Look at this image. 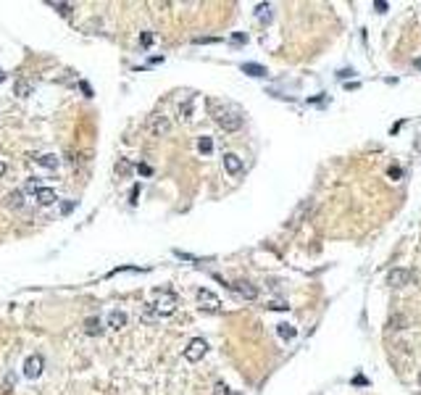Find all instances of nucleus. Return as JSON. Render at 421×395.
I'll use <instances>...</instances> for the list:
<instances>
[{"instance_id": "obj_1", "label": "nucleus", "mask_w": 421, "mask_h": 395, "mask_svg": "<svg viewBox=\"0 0 421 395\" xmlns=\"http://www.w3.org/2000/svg\"><path fill=\"white\" fill-rule=\"evenodd\" d=\"M211 116L216 119V124H219L224 132H240L242 129V114L235 111V108H227L221 103H211Z\"/></svg>"}, {"instance_id": "obj_2", "label": "nucleus", "mask_w": 421, "mask_h": 395, "mask_svg": "<svg viewBox=\"0 0 421 395\" xmlns=\"http://www.w3.org/2000/svg\"><path fill=\"white\" fill-rule=\"evenodd\" d=\"M177 306H179V300H177L174 293H161L158 300L153 303V311L158 314V316H169V314L177 311Z\"/></svg>"}, {"instance_id": "obj_3", "label": "nucleus", "mask_w": 421, "mask_h": 395, "mask_svg": "<svg viewBox=\"0 0 421 395\" xmlns=\"http://www.w3.org/2000/svg\"><path fill=\"white\" fill-rule=\"evenodd\" d=\"M206 351H208V343L203 337H195V340H190V345L184 348V358L195 363V361H200L203 356H206Z\"/></svg>"}, {"instance_id": "obj_4", "label": "nucleus", "mask_w": 421, "mask_h": 395, "mask_svg": "<svg viewBox=\"0 0 421 395\" xmlns=\"http://www.w3.org/2000/svg\"><path fill=\"white\" fill-rule=\"evenodd\" d=\"M408 282H411V271L408 269H400V266L389 269V274H387V285L389 287H405Z\"/></svg>"}, {"instance_id": "obj_5", "label": "nucleus", "mask_w": 421, "mask_h": 395, "mask_svg": "<svg viewBox=\"0 0 421 395\" xmlns=\"http://www.w3.org/2000/svg\"><path fill=\"white\" fill-rule=\"evenodd\" d=\"M169 119L163 116V114H155V116H150V121H148V129H150V134L153 137H161V134H166L169 132Z\"/></svg>"}, {"instance_id": "obj_6", "label": "nucleus", "mask_w": 421, "mask_h": 395, "mask_svg": "<svg viewBox=\"0 0 421 395\" xmlns=\"http://www.w3.org/2000/svg\"><path fill=\"white\" fill-rule=\"evenodd\" d=\"M198 303H200V308H206V311H219V306H221L219 295H213L211 290H198Z\"/></svg>"}, {"instance_id": "obj_7", "label": "nucleus", "mask_w": 421, "mask_h": 395, "mask_svg": "<svg viewBox=\"0 0 421 395\" xmlns=\"http://www.w3.org/2000/svg\"><path fill=\"white\" fill-rule=\"evenodd\" d=\"M224 169H227V174H232V177H240V174H242V161H240V156L224 153Z\"/></svg>"}, {"instance_id": "obj_8", "label": "nucleus", "mask_w": 421, "mask_h": 395, "mask_svg": "<svg viewBox=\"0 0 421 395\" xmlns=\"http://www.w3.org/2000/svg\"><path fill=\"white\" fill-rule=\"evenodd\" d=\"M24 374H26L29 379L40 377V374H42V358H40V356H29L26 363H24Z\"/></svg>"}, {"instance_id": "obj_9", "label": "nucleus", "mask_w": 421, "mask_h": 395, "mask_svg": "<svg viewBox=\"0 0 421 395\" xmlns=\"http://www.w3.org/2000/svg\"><path fill=\"white\" fill-rule=\"evenodd\" d=\"M229 287H232V290H237L245 300H256L258 298V290H256L250 282H235V285H229Z\"/></svg>"}, {"instance_id": "obj_10", "label": "nucleus", "mask_w": 421, "mask_h": 395, "mask_svg": "<svg viewBox=\"0 0 421 395\" xmlns=\"http://www.w3.org/2000/svg\"><path fill=\"white\" fill-rule=\"evenodd\" d=\"M35 161L42 166V169H50V172H55V169H58V163H61V158H58L55 153H42V156H37Z\"/></svg>"}, {"instance_id": "obj_11", "label": "nucleus", "mask_w": 421, "mask_h": 395, "mask_svg": "<svg viewBox=\"0 0 421 395\" xmlns=\"http://www.w3.org/2000/svg\"><path fill=\"white\" fill-rule=\"evenodd\" d=\"M37 203L40 206H53L55 203V190H50V187H37Z\"/></svg>"}, {"instance_id": "obj_12", "label": "nucleus", "mask_w": 421, "mask_h": 395, "mask_svg": "<svg viewBox=\"0 0 421 395\" xmlns=\"http://www.w3.org/2000/svg\"><path fill=\"white\" fill-rule=\"evenodd\" d=\"M108 327H111V329H124V327H127V314H124V311H111V314H108Z\"/></svg>"}, {"instance_id": "obj_13", "label": "nucleus", "mask_w": 421, "mask_h": 395, "mask_svg": "<svg viewBox=\"0 0 421 395\" xmlns=\"http://www.w3.org/2000/svg\"><path fill=\"white\" fill-rule=\"evenodd\" d=\"M6 206H8V208H16V211H21V208H24V192H21V190H13V192H8V198H6Z\"/></svg>"}, {"instance_id": "obj_14", "label": "nucleus", "mask_w": 421, "mask_h": 395, "mask_svg": "<svg viewBox=\"0 0 421 395\" xmlns=\"http://www.w3.org/2000/svg\"><path fill=\"white\" fill-rule=\"evenodd\" d=\"M256 19L263 21V24H269L271 21V3H258L256 6Z\"/></svg>"}, {"instance_id": "obj_15", "label": "nucleus", "mask_w": 421, "mask_h": 395, "mask_svg": "<svg viewBox=\"0 0 421 395\" xmlns=\"http://www.w3.org/2000/svg\"><path fill=\"white\" fill-rule=\"evenodd\" d=\"M85 332H87V335H100V332H103V322H100L98 316H90L87 322H85Z\"/></svg>"}, {"instance_id": "obj_16", "label": "nucleus", "mask_w": 421, "mask_h": 395, "mask_svg": "<svg viewBox=\"0 0 421 395\" xmlns=\"http://www.w3.org/2000/svg\"><path fill=\"white\" fill-rule=\"evenodd\" d=\"M13 90H16V95H19V98H29V95H32V84H29L26 79H16Z\"/></svg>"}, {"instance_id": "obj_17", "label": "nucleus", "mask_w": 421, "mask_h": 395, "mask_svg": "<svg viewBox=\"0 0 421 395\" xmlns=\"http://www.w3.org/2000/svg\"><path fill=\"white\" fill-rule=\"evenodd\" d=\"M242 71L250 74V77H266V69L258 66V64H242Z\"/></svg>"}, {"instance_id": "obj_18", "label": "nucleus", "mask_w": 421, "mask_h": 395, "mask_svg": "<svg viewBox=\"0 0 421 395\" xmlns=\"http://www.w3.org/2000/svg\"><path fill=\"white\" fill-rule=\"evenodd\" d=\"M276 332H279V337H285V340H292L295 337V327L292 324H279Z\"/></svg>"}, {"instance_id": "obj_19", "label": "nucleus", "mask_w": 421, "mask_h": 395, "mask_svg": "<svg viewBox=\"0 0 421 395\" xmlns=\"http://www.w3.org/2000/svg\"><path fill=\"white\" fill-rule=\"evenodd\" d=\"M129 172H132V163H129L127 158H119V163H116V174H119V177H127Z\"/></svg>"}, {"instance_id": "obj_20", "label": "nucleus", "mask_w": 421, "mask_h": 395, "mask_svg": "<svg viewBox=\"0 0 421 395\" xmlns=\"http://www.w3.org/2000/svg\"><path fill=\"white\" fill-rule=\"evenodd\" d=\"M198 150H200V153H211V150H213V140L211 137H200L198 140Z\"/></svg>"}, {"instance_id": "obj_21", "label": "nucleus", "mask_w": 421, "mask_h": 395, "mask_svg": "<svg viewBox=\"0 0 421 395\" xmlns=\"http://www.w3.org/2000/svg\"><path fill=\"white\" fill-rule=\"evenodd\" d=\"M213 395H232V390H229L224 382H216V385H213Z\"/></svg>"}, {"instance_id": "obj_22", "label": "nucleus", "mask_w": 421, "mask_h": 395, "mask_svg": "<svg viewBox=\"0 0 421 395\" xmlns=\"http://www.w3.org/2000/svg\"><path fill=\"white\" fill-rule=\"evenodd\" d=\"M50 6H53L58 13H64V16H69V13H71V6H69V3H50Z\"/></svg>"}, {"instance_id": "obj_23", "label": "nucleus", "mask_w": 421, "mask_h": 395, "mask_svg": "<svg viewBox=\"0 0 421 395\" xmlns=\"http://www.w3.org/2000/svg\"><path fill=\"white\" fill-rule=\"evenodd\" d=\"M269 308H274V311H285V308H287V303H285V300H271V303H269Z\"/></svg>"}, {"instance_id": "obj_24", "label": "nucleus", "mask_w": 421, "mask_h": 395, "mask_svg": "<svg viewBox=\"0 0 421 395\" xmlns=\"http://www.w3.org/2000/svg\"><path fill=\"white\" fill-rule=\"evenodd\" d=\"M374 11L384 13V11H387V3H384V0H377V3H374Z\"/></svg>"}, {"instance_id": "obj_25", "label": "nucleus", "mask_w": 421, "mask_h": 395, "mask_svg": "<svg viewBox=\"0 0 421 395\" xmlns=\"http://www.w3.org/2000/svg\"><path fill=\"white\" fill-rule=\"evenodd\" d=\"M190 111H192V103H184V105H182V108H179V114H184V119H187V116H190Z\"/></svg>"}, {"instance_id": "obj_26", "label": "nucleus", "mask_w": 421, "mask_h": 395, "mask_svg": "<svg viewBox=\"0 0 421 395\" xmlns=\"http://www.w3.org/2000/svg\"><path fill=\"white\" fill-rule=\"evenodd\" d=\"M139 42H143V45H150V42H153V35H150V32H145L143 37H139Z\"/></svg>"}, {"instance_id": "obj_27", "label": "nucleus", "mask_w": 421, "mask_h": 395, "mask_svg": "<svg viewBox=\"0 0 421 395\" xmlns=\"http://www.w3.org/2000/svg\"><path fill=\"white\" fill-rule=\"evenodd\" d=\"M137 195H139V185L132 187V195H129V198H132V203H137Z\"/></svg>"}, {"instance_id": "obj_28", "label": "nucleus", "mask_w": 421, "mask_h": 395, "mask_svg": "<svg viewBox=\"0 0 421 395\" xmlns=\"http://www.w3.org/2000/svg\"><path fill=\"white\" fill-rule=\"evenodd\" d=\"M137 169H139V174H150V172H153L150 166H145V163H143V166H137Z\"/></svg>"}, {"instance_id": "obj_29", "label": "nucleus", "mask_w": 421, "mask_h": 395, "mask_svg": "<svg viewBox=\"0 0 421 395\" xmlns=\"http://www.w3.org/2000/svg\"><path fill=\"white\" fill-rule=\"evenodd\" d=\"M6 172H8V166H6V163H3V161H0V177H3V174H6Z\"/></svg>"}, {"instance_id": "obj_30", "label": "nucleus", "mask_w": 421, "mask_h": 395, "mask_svg": "<svg viewBox=\"0 0 421 395\" xmlns=\"http://www.w3.org/2000/svg\"><path fill=\"white\" fill-rule=\"evenodd\" d=\"M413 66H416V69H421V58H416V61H413Z\"/></svg>"}, {"instance_id": "obj_31", "label": "nucleus", "mask_w": 421, "mask_h": 395, "mask_svg": "<svg viewBox=\"0 0 421 395\" xmlns=\"http://www.w3.org/2000/svg\"><path fill=\"white\" fill-rule=\"evenodd\" d=\"M3 79H6V74H3V71H0V82H3Z\"/></svg>"}, {"instance_id": "obj_32", "label": "nucleus", "mask_w": 421, "mask_h": 395, "mask_svg": "<svg viewBox=\"0 0 421 395\" xmlns=\"http://www.w3.org/2000/svg\"><path fill=\"white\" fill-rule=\"evenodd\" d=\"M418 385H421V374H418Z\"/></svg>"}]
</instances>
